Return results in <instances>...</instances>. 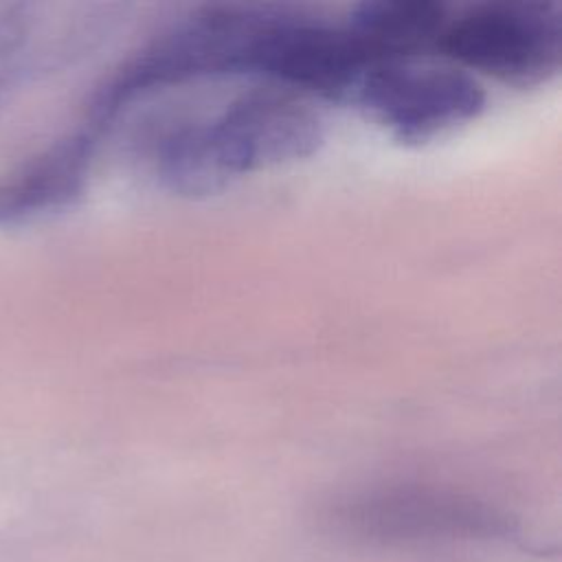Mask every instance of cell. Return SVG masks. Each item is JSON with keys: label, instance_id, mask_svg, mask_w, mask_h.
<instances>
[{"label": "cell", "instance_id": "1", "mask_svg": "<svg viewBox=\"0 0 562 562\" xmlns=\"http://www.w3.org/2000/svg\"><path fill=\"white\" fill-rule=\"evenodd\" d=\"M321 143V119L307 105L290 94L255 92L217 119L165 138L158 171L169 191L206 198L244 173L307 158Z\"/></svg>", "mask_w": 562, "mask_h": 562}, {"label": "cell", "instance_id": "2", "mask_svg": "<svg viewBox=\"0 0 562 562\" xmlns=\"http://www.w3.org/2000/svg\"><path fill=\"white\" fill-rule=\"evenodd\" d=\"M274 4H213L151 42L130 59L97 94L90 127L97 132L138 94L198 77L248 72L263 31L281 15Z\"/></svg>", "mask_w": 562, "mask_h": 562}, {"label": "cell", "instance_id": "3", "mask_svg": "<svg viewBox=\"0 0 562 562\" xmlns=\"http://www.w3.org/2000/svg\"><path fill=\"white\" fill-rule=\"evenodd\" d=\"M439 48L507 86H542L562 66V7L544 0L468 7L448 20Z\"/></svg>", "mask_w": 562, "mask_h": 562}, {"label": "cell", "instance_id": "4", "mask_svg": "<svg viewBox=\"0 0 562 562\" xmlns=\"http://www.w3.org/2000/svg\"><path fill=\"white\" fill-rule=\"evenodd\" d=\"M353 538L386 547H424L514 538V522L472 496L426 487L386 485L345 501L334 518Z\"/></svg>", "mask_w": 562, "mask_h": 562}, {"label": "cell", "instance_id": "5", "mask_svg": "<svg viewBox=\"0 0 562 562\" xmlns=\"http://www.w3.org/2000/svg\"><path fill=\"white\" fill-rule=\"evenodd\" d=\"M353 103L397 140L419 145L476 119L485 92L461 68L395 59L369 68Z\"/></svg>", "mask_w": 562, "mask_h": 562}, {"label": "cell", "instance_id": "6", "mask_svg": "<svg viewBox=\"0 0 562 562\" xmlns=\"http://www.w3.org/2000/svg\"><path fill=\"white\" fill-rule=\"evenodd\" d=\"M371 66V57L347 26H329L283 9L259 37L248 72L327 101L349 103Z\"/></svg>", "mask_w": 562, "mask_h": 562}, {"label": "cell", "instance_id": "7", "mask_svg": "<svg viewBox=\"0 0 562 562\" xmlns=\"http://www.w3.org/2000/svg\"><path fill=\"white\" fill-rule=\"evenodd\" d=\"M97 130L61 138L20 173L0 180V222H13L70 204L86 184Z\"/></svg>", "mask_w": 562, "mask_h": 562}, {"label": "cell", "instance_id": "8", "mask_svg": "<svg viewBox=\"0 0 562 562\" xmlns=\"http://www.w3.org/2000/svg\"><path fill=\"white\" fill-rule=\"evenodd\" d=\"M448 9L428 0H375L353 7L347 31L373 64L415 59L439 46L448 24Z\"/></svg>", "mask_w": 562, "mask_h": 562}]
</instances>
